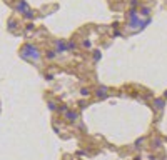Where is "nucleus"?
<instances>
[{"mask_svg": "<svg viewBox=\"0 0 167 160\" xmlns=\"http://www.w3.org/2000/svg\"><path fill=\"white\" fill-rule=\"evenodd\" d=\"M84 47H87V48H89V47H90V42H89V40H85V42H84Z\"/></svg>", "mask_w": 167, "mask_h": 160, "instance_id": "nucleus-11", "label": "nucleus"}, {"mask_svg": "<svg viewBox=\"0 0 167 160\" xmlns=\"http://www.w3.org/2000/svg\"><path fill=\"white\" fill-rule=\"evenodd\" d=\"M164 97H166V99H167V92H166V93H164Z\"/></svg>", "mask_w": 167, "mask_h": 160, "instance_id": "nucleus-12", "label": "nucleus"}, {"mask_svg": "<svg viewBox=\"0 0 167 160\" xmlns=\"http://www.w3.org/2000/svg\"><path fill=\"white\" fill-rule=\"evenodd\" d=\"M24 59H28V60H37L40 59V53L39 50H37V47H33V45H25L24 48H22V53H20Z\"/></svg>", "mask_w": 167, "mask_h": 160, "instance_id": "nucleus-1", "label": "nucleus"}, {"mask_svg": "<svg viewBox=\"0 0 167 160\" xmlns=\"http://www.w3.org/2000/svg\"><path fill=\"white\" fill-rule=\"evenodd\" d=\"M95 95H97L99 99H105L107 97V88L105 87H99V88L95 90Z\"/></svg>", "mask_w": 167, "mask_h": 160, "instance_id": "nucleus-3", "label": "nucleus"}, {"mask_svg": "<svg viewBox=\"0 0 167 160\" xmlns=\"http://www.w3.org/2000/svg\"><path fill=\"white\" fill-rule=\"evenodd\" d=\"M80 93H82L84 97H89V95H90V90H89V88H82V90H80Z\"/></svg>", "mask_w": 167, "mask_h": 160, "instance_id": "nucleus-7", "label": "nucleus"}, {"mask_svg": "<svg viewBox=\"0 0 167 160\" xmlns=\"http://www.w3.org/2000/svg\"><path fill=\"white\" fill-rule=\"evenodd\" d=\"M57 50H59V52H65V50H67L65 43H64L62 40H59V42H57Z\"/></svg>", "mask_w": 167, "mask_h": 160, "instance_id": "nucleus-5", "label": "nucleus"}, {"mask_svg": "<svg viewBox=\"0 0 167 160\" xmlns=\"http://www.w3.org/2000/svg\"><path fill=\"white\" fill-rule=\"evenodd\" d=\"M154 107H155V110H162L164 108V99H155L154 100Z\"/></svg>", "mask_w": 167, "mask_h": 160, "instance_id": "nucleus-4", "label": "nucleus"}, {"mask_svg": "<svg viewBox=\"0 0 167 160\" xmlns=\"http://www.w3.org/2000/svg\"><path fill=\"white\" fill-rule=\"evenodd\" d=\"M77 119H79V113L75 112V110H67L65 112V120H69V122H75Z\"/></svg>", "mask_w": 167, "mask_h": 160, "instance_id": "nucleus-2", "label": "nucleus"}, {"mask_svg": "<svg viewBox=\"0 0 167 160\" xmlns=\"http://www.w3.org/2000/svg\"><path fill=\"white\" fill-rule=\"evenodd\" d=\"M49 107H50L52 110H55V103H53V102H49Z\"/></svg>", "mask_w": 167, "mask_h": 160, "instance_id": "nucleus-10", "label": "nucleus"}, {"mask_svg": "<svg viewBox=\"0 0 167 160\" xmlns=\"http://www.w3.org/2000/svg\"><path fill=\"white\" fill-rule=\"evenodd\" d=\"M19 10H22V12H25V13H27V3L24 2V0H22V2L19 3Z\"/></svg>", "mask_w": 167, "mask_h": 160, "instance_id": "nucleus-6", "label": "nucleus"}, {"mask_svg": "<svg viewBox=\"0 0 167 160\" xmlns=\"http://www.w3.org/2000/svg\"><path fill=\"white\" fill-rule=\"evenodd\" d=\"M47 57H49V59H53V57H55V52H49L47 53Z\"/></svg>", "mask_w": 167, "mask_h": 160, "instance_id": "nucleus-9", "label": "nucleus"}, {"mask_svg": "<svg viewBox=\"0 0 167 160\" xmlns=\"http://www.w3.org/2000/svg\"><path fill=\"white\" fill-rule=\"evenodd\" d=\"M99 59H100V52L95 50V52H94V60H99Z\"/></svg>", "mask_w": 167, "mask_h": 160, "instance_id": "nucleus-8", "label": "nucleus"}]
</instances>
